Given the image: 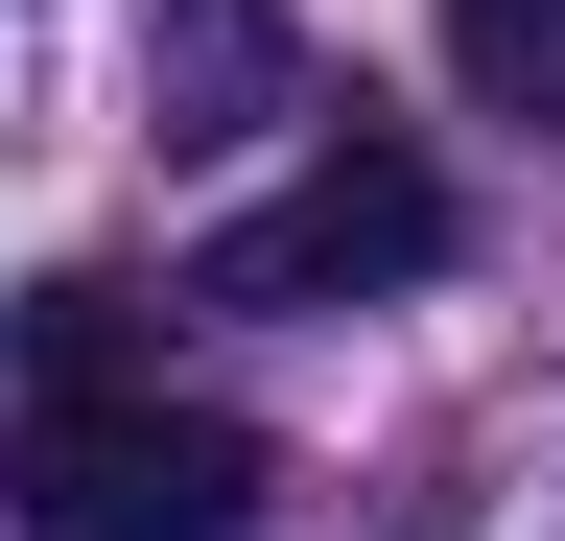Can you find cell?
<instances>
[{"label": "cell", "mask_w": 565, "mask_h": 541, "mask_svg": "<svg viewBox=\"0 0 565 541\" xmlns=\"http://www.w3.org/2000/svg\"><path fill=\"white\" fill-rule=\"evenodd\" d=\"M448 72L471 118H565V0H448Z\"/></svg>", "instance_id": "obj_5"}, {"label": "cell", "mask_w": 565, "mask_h": 541, "mask_svg": "<svg viewBox=\"0 0 565 541\" xmlns=\"http://www.w3.org/2000/svg\"><path fill=\"white\" fill-rule=\"evenodd\" d=\"M95 377H141V283H24V400H95Z\"/></svg>", "instance_id": "obj_4"}, {"label": "cell", "mask_w": 565, "mask_h": 541, "mask_svg": "<svg viewBox=\"0 0 565 541\" xmlns=\"http://www.w3.org/2000/svg\"><path fill=\"white\" fill-rule=\"evenodd\" d=\"M424 259H448V165L330 118V165H307V188H259V213L189 259V306H377V283H424Z\"/></svg>", "instance_id": "obj_2"}, {"label": "cell", "mask_w": 565, "mask_h": 541, "mask_svg": "<svg viewBox=\"0 0 565 541\" xmlns=\"http://www.w3.org/2000/svg\"><path fill=\"white\" fill-rule=\"evenodd\" d=\"M0 495H24V541H259V424H212L166 377H95V400H24Z\"/></svg>", "instance_id": "obj_1"}, {"label": "cell", "mask_w": 565, "mask_h": 541, "mask_svg": "<svg viewBox=\"0 0 565 541\" xmlns=\"http://www.w3.org/2000/svg\"><path fill=\"white\" fill-rule=\"evenodd\" d=\"M307 95V47H282V0H166V24H141V142H259V118Z\"/></svg>", "instance_id": "obj_3"}]
</instances>
